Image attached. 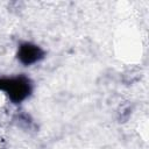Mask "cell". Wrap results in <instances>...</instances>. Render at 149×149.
<instances>
[{"label": "cell", "mask_w": 149, "mask_h": 149, "mask_svg": "<svg viewBox=\"0 0 149 149\" xmlns=\"http://www.w3.org/2000/svg\"><path fill=\"white\" fill-rule=\"evenodd\" d=\"M0 91L3 92L13 104H21L33 92V83L24 74L0 78Z\"/></svg>", "instance_id": "1"}, {"label": "cell", "mask_w": 149, "mask_h": 149, "mask_svg": "<svg viewBox=\"0 0 149 149\" xmlns=\"http://www.w3.org/2000/svg\"><path fill=\"white\" fill-rule=\"evenodd\" d=\"M44 55H45L44 50L40 45L31 42L21 43L16 52L17 61L24 66H30L33 64L38 63L44 58Z\"/></svg>", "instance_id": "2"}]
</instances>
